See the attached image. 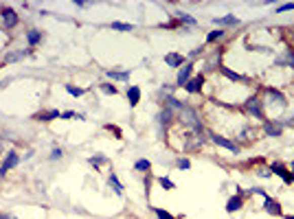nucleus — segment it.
Here are the masks:
<instances>
[{
    "label": "nucleus",
    "instance_id": "1",
    "mask_svg": "<svg viewBox=\"0 0 294 219\" xmlns=\"http://www.w3.org/2000/svg\"><path fill=\"white\" fill-rule=\"evenodd\" d=\"M262 101H264V108H270V105H272V108H277L279 112L288 108V97H285L281 90L272 88V85H266V88H264V99H262Z\"/></svg>",
    "mask_w": 294,
    "mask_h": 219
},
{
    "label": "nucleus",
    "instance_id": "2",
    "mask_svg": "<svg viewBox=\"0 0 294 219\" xmlns=\"http://www.w3.org/2000/svg\"><path fill=\"white\" fill-rule=\"evenodd\" d=\"M20 162H22V158H20V154L16 149H7L3 160H0V178H7V173L13 169L20 167Z\"/></svg>",
    "mask_w": 294,
    "mask_h": 219
},
{
    "label": "nucleus",
    "instance_id": "3",
    "mask_svg": "<svg viewBox=\"0 0 294 219\" xmlns=\"http://www.w3.org/2000/svg\"><path fill=\"white\" fill-rule=\"evenodd\" d=\"M206 138L213 143V145H217V147H222L226 151H231V154H242V147L235 143V141H231V138H226V136H219L215 134V132H211V129H206Z\"/></svg>",
    "mask_w": 294,
    "mask_h": 219
},
{
    "label": "nucleus",
    "instance_id": "4",
    "mask_svg": "<svg viewBox=\"0 0 294 219\" xmlns=\"http://www.w3.org/2000/svg\"><path fill=\"white\" fill-rule=\"evenodd\" d=\"M20 24V16L16 9L11 7H0V29H5L7 33L13 31Z\"/></svg>",
    "mask_w": 294,
    "mask_h": 219
},
{
    "label": "nucleus",
    "instance_id": "5",
    "mask_svg": "<svg viewBox=\"0 0 294 219\" xmlns=\"http://www.w3.org/2000/svg\"><path fill=\"white\" fill-rule=\"evenodd\" d=\"M244 110L248 112V114H250L252 118H257V121H264V118H266V112H264V101H262V99H259L257 95H252V97L246 99Z\"/></svg>",
    "mask_w": 294,
    "mask_h": 219
},
{
    "label": "nucleus",
    "instance_id": "6",
    "mask_svg": "<svg viewBox=\"0 0 294 219\" xmlns=\"http://www.w3.org/2000/svg\"><path fill=\"white\" fill-rule=\"evenodd\" d=\"M268 169H270V173H277L285 184H294V173H292V171H290L288 167H285V164H283L281 160L270 162V167H268Z\"/></svg>",
    "mask_w": 294,
    "mask_h": 219
},
{
    "label": "nucleus",
    "instance_id": "7",
    "mask_svg": "<svg viewBox=\"0 0 294 219\" xmlns=\"http://www.w3.org/2000/svg\"><path fill=\"white\" fill-rule=\"evenodd\" d=\"M176 121V112L173 110H169V108H160V112H158V116H156V123H158V132H160V136H163V129H167L169 125Z\"/></svg>",
    "mask_w": 294,
    "mask_h": 219
},
{
    "label": "nucleus",
    "instance_id": "8",
    "mask_svg": "<svg viewBox=\"0 0 294 219\" xmlns=\"http://www.w3.org/2000/svg\"><path fill=\"white\" fill-rule=\"evenodd\" d=\"M193 68H196V64H193L191 59L182 66V68H178V75H176V88H185V83L193 77Z\"/></svg>",
    "mask_w": 294,
    "mask_h": 219
},
{
    "label": "nucleus",
    "instance_id": "9",
    "mask_svg": "<svg viewBox=\"0 0 294 219\" xmlns=\"http://www.w3.org/2000/svg\"><path fill=\"white\" fill-rule=\"evenodd\" d=\"M283 125H281V121H264V134L266 136H270V138H281L283 136Z\"/></svg>",
    "mask_w": 294,
    "mask_h": 219
},
{
    "label": "nucleus",
    "instance_id": "10",
    "mask_svg": "<svg viewBox=\"0 0 294 219\" xmlns=\"http://www.w3.org/2000/svg\"><path fill=\"white\" fill-rule=\"evenodd\" d=\"M42 39H44V33L40 31V29H26L24 31V42H26V49H35L38 44H42Z\"/></svg>",
    "mask_w": 294,
    "mask_h": 219
},
{
    "label": "nucleus",
    "instance_id": "11",
    "mask_svg": "<svg viewBox=\"0 0 294 219\" xmlns=\"http://www.w3.org/2000/svg\"><path fill=\"white\" fill-rule=\"evenodd\" d=\"M31 55V49H13V51H7L3 62L5 64H16V62H22L24 57Z\"/></svg>",
    "mask_w": 294,
    "mask_h": 219
},
{
    "label": "nucleus",
    "instance_id": "12",
    "mask_svg": "<svg viewBox=\"0 0 294 219\" xmlns=\"http://www.w3.org/2000/svg\"><path fill=\"white\" fill-rule=\"evenodd\" d=\"M202 88H204V75H196V77H191L189 81L185 83L182 90L187 92V95H200Z\"/></svg>",
    "mask_w": 294,
    "mask_h": 219
},
{
    "label": "nucleus",
    "instance_id": "13",
    "mask_svg": "<svg viewBox=\"0 0 294 219\" xmlns=\"http://www.w3.org/2000/svg\"><path fill=\"white\" fill-rule=\"evenodd\" d=\"M264 210L268 215L272 217H283V210H281V204H279L275 197H270V195H266L264 197Z\"/></svg>",
    "mask_w": 294,
    "mask_h": 219
},
{
    "label": "nucleus",
    "instance_id": "14",
    "mask_svg": "<svg viewBox=\"0 0 294 219\" xmlns=\"http://www.w3.org/2000/svg\"><path fill=\"white\" fill-rule=\"evenodd\" d=\"M189 62L185 55H180V53H167L165 55V66H169V68H182V66Z\"/></svg>",
    "mask_w": 294,
    "mask_h": 219
},
{
    "label": "nucleus",
    "instance_id": "15",
    "mask_svg": "<svg viewBox=\"0 0 294 219\" xmlns=\"http://www.w3.org/2000/svg\"><path fill=\"white\" fill-rule=\"evenodd\" d=\"M213 24H215L217 29H224V26H229V29H235V26H239L242 22H239V18H235L233 13H229V16L215 18V20H213Z\"/></svg>",
    "mask_w": 294,
    "mask_h": 219
},
{
    "label": "nucleus",
    "instance_id": "16",
    "mask_svg": "<svg viewBox=\"0 0 294 219\" xmlns=\"http://www.w3.org/2000/svg\"><path fill=\"white\" fill-rule=\"evenodd\" d=\"M57 118H62V112L59 110H42L35 114V121H40V123H51V121H57Z\"/></svg>",
    "mask_w": 294,
    "mask_h": 219
},
{
    "label": "nucleus",
    "instance_id": "17",
    "mask_svg": "<svg viewBox=\"0 0 294 219\" xmlns=\"http://www.w3.org/2000/svg\"><path fill=\"white\" fill-rule=\"evenodd\" d=\"M125 95H128V101H130V108H136L138 103H141V88H138V85H128V92H125Z\"/></svg>",
    "mask_w": 294,
    "mask_h": 219
},
{
    "label": "nucleus",
    "instance_id": "18",
    "mask_svg": "<svg viewBox=\"0 0 294 219\" xmlns=\"http://www.w3.org/2000/svg\"><path fill=\"white\" fill-rule=\"evenodd\" d=\"M242 208H244V197H239V195L229 197V202H226V213L233 215V213H237V210H242Z\"/></svg>",
    "mask_w": 294,
    "mask_h": 219
},
{
    "label": "nucleus",
    "instance_id": "19",
    "mask_svg": "<svg viewBox=\"0 0 294 219\" xmlns=\"http://www.w3.org/2000/svg\"><path fill=\"white\" fill-rule=\"evenodd\" d=\"M219 72L229 79V81H233V83H244V81H248L246 77H242L239 72H235V70H231V68H226V66H219Z\"/></svg>",
    "mask_w": 294,
    "mask_h": 219
},
{
    "label": "nucleus",
    "instance_id": "20",
    "mask_svg": "<svg viewBox=\"0 0 294 219\" xmlns=\"http://www.w3.org/2000/svg\"><path fill=\"white\" fill-rule=\"evenodd\" d=\"M108 187L112 189V193L119 195V197H121V195H123V191H125V187L121 184V180H119V176H117V173H110V176H108Z\"/></svg>",
    "mask_w": 294,
    "mask_h": 219
},
{
    "label": "nucleus",
    "instance_id": "21",
    "mask_svg": "<svg viewBox=\"0 0 294 219\" xmlns=\"http://www.w3.org/2000/svg\"><path fill=\"white\" fill-rule=\"evenodd\" d=\"M90 164V167H95V171H99L103 167V164H108L110 162V158L108 156H103V154H95V156H88V160H86Z\"/></svg>",
    "mask_w": 294,
    "mask_h": 219
},
{
    "label": "nucleus",
    "instance_id": "22",
    "mask_svg": "<svg viewBox=\"0 0 294 219\" xmlns=\"http://www.w3.org/2000/svg\"><path fill=\"white\" fill-rule=\"evenodd\" d=\"M105 75H108L112 81H130V68L128 70H115L112 68V70L105 72Z\"/></svg>",
    "mask_w": 294,
    "mask_h": 219
},
{
    "label": "nucleus",
    "instance_id": "23",
    "mask_svg": "<svg viewBox=\"0 0 294 219\" xmlns=\"http://www.w3.org/2000/svg\"><path fill=\"white\" fill-rule=\"evenodd\" d=\"M224 37H226V29H213V31L206 33V44H215Z\"/></svg>",
    "mask_w": 294,
    "mask_h": 219
},
{
    "label": "nucleus",
    "instance_id": "24",
    "mask_svg": "<svg viewBox=\"0 0 294 219\" xmlns=\"http://www.w3.org/2000/svg\"><path fill=\"white\" fill-rule=\"evenodd\" d=\"M150 169H152L150 158H138V160L134 162V171H138V173H150Z\"/></svg>",
    "mask_w": 294,
    "mask_h": 219
},
{
    "label": "nucleus",
    "instance_id": "25",
    "mask_svg": "<svg viewBox=\"0 0 294 219\" xmlns=\"http://www.w3.org/2000/svg\"><path fill=\"white\" fill-rule=\"evenodd\" d=\"M150 210L154 215H156V219H180L176 215H171L169 210H165V208H156V206H150Z\"/></svg>",
    "mask_w": 294,
    "mask_h": 219
},
{
    "label": "nucleus",
    "instance_id": "26",
    "mask_svg": "<svg viewBox=\"0 0 294 219\" xmlns=\"http://www.w3.org/2000/svg\"><path fill=\"white\" fill-rule=\"evenodd\" d=\"M62 158H64V147L55 145V147L51 149V154H49V162H57V160H62Z\"/></svg>",
    "mask_w": 294,
    "mask_h": 219
},
{
    "label": "nucleus",
    "instance_id": "27",
    "mask_svg": "<svg viewBox=\"0 0 294 219\" xmlns=\"http://www.w3.org/2000/svg\"><path fill=\"white\" fill-rule=\"evenodd\" d=\"M64 88H66V92H68L70 97H75V99H79V97H84V95H86V90H84V88H77V85H72V83H66Z\"/></svg>",
    "mask_w": 294,
    "mask_h": 219
},
{
    "label": "nucleus",
    "instance_id": "28",
    "mask_svg": "<svg viewBox=\"0 0 294 219\" xmlns=\"http://www.w3.org/2000/svg\"><path fill=\"white\" fill-rule=\"evenodd\" d=\"M173 164H176V169H180V171L191 169V160H189V158H187V156H178V158H176V162H173Z\"/></svg>",
    "mask_w": 294,
    "mask_h": 219
},
{
    "label": "nucleus",
    "instance_id": "29",
    "mask_svg": "<svg viewBox=\"0 0 294 219\" xmlns=\"http://www.w3.org/2000/svg\"><path fill=\"white\" fill-rule=\"evenodd\" d=\"M176 18H178L180 24H189V26H196V24H198V20L193 18V16H189V13H178Z\"/></svg>",
    "mask_w": 294,
    "mask_h": 219
},
{
    "label": "nucleus",
    "instance_id": "30",
    "mask_svg": "<svg viewBox=\"0 0 294 219\" xmlns=\"http://www.w3.org/2000/svg\"><path fill=\"white\" fill-rule=\"evenodd\" d=\"M158 184H160V187H163L165 191H173V189H176V182H173L171 178H167V176H160V178H158Z\"/></svg>",
    "mask_w": 294,
    "mask_h": 219
},
{
    "label": "nucleus",
    "instance_id": "31",
    "mask_svg": "<svg viewBox=\"0 0 294 219\" xmlns=\"http://www.w3.org/2000/svg\"><path fill=\"white\" fill-rule=\"evenodd\" d=\"M99 88H101V92H105V95H112V97L119 95V88H117V85L112 83V81H105V83L99 85Z\"/></svg>",
    "mask_w": 294,
    "mask_h": 219
},
{
    "label": "nucleus",
    "instance_id": "32",
    "mask_svg": "<svg viewBox=\"0 0 294 219\" xmlns=\"http://www.w3.org/2000/svg\"><path fill=\"white\" fill-rule=\"evenodd\" d=\"M110 29L112 31H134V24H130V22H112Z\"/></svg>",
    "mask_w": 294,
    "mask_h": 219
},
{
    "label": "nucleus",
    "instance_id": "33",
    "mask_svg": "<svg viewBox=\"0 0 294 219\" xmlns=\"http://www.w3.org/2000/svg\"><path fill=\"white\" fill-rule=\"evenodd\" d=\"M219 57H222V53H213V55L209 57V62H206V70H213V68H215V64L222 66V64H219Z\"/></svg>",
    "mask_w": 294,
    "mask_h": 219
},
{
    "label": "nucleus",
    "instance_id": "34",
    "mask_svg": "<svg viewBox=\"0 0 294 219\" xmlns=\"http://www.w3.org/2000/svg\"><path fill=\"white\" fill-rule=\"evenodd\" d=\"M0 138H3V141L13 143V141H16V134H13V132H9V129H3V132H0Z\"/></svg>",
    "mask_w": 294,
    "mask_h": 219
},
{
    "label": "nucleus",
    "instance_id": "35",
    "mask_svg": "<svg viewBox=\"0 0 294 219\" xmlns=\"http://www.w3.org/2000/svg\"><path fill=\"white\" fill-rule=\"evenodd\" d=\"M285 11H294V3H285L277 7V13H285Z\"/></svg>",
    "mask_w": 294,
    "mask_h": 219
},
{
    "label": "nucleus",
    "instance_id": "36",
    "mask_svg": "<svg viewBox=\"0 0 294 219\" xmlns=\"http://www.w3.org/2000/svg\"><path fill=\"white\" fill-rule=\"evenodd\" d=\"M33 154H35V151H33V149L29 147V149H24L22 154H20V158H22V160H31V158H33Z\"/></svg>",
    "mask_w": 294,
    "mask_h": 219
},
{
    "label": "nucleus",
    "instance_id": "37",
    "mask_svg": "<svg viewBox=\"0 0 294 219\" xmlns=\"http://www.w3.org/2000/svg\"><path fill=\"white\" fill-rule=\"evenodd\" d=\"M75 114H77V112L66 110V112H62V118H64V121H68V118H75Z\"/></svg>",
    "mask_w": 294,
    "mask_h": 219
},
{
    "label": "nucleus",
    "instance_id": "38",
    "mask_svg": "<svg viewBox=\"0 0 294 219\" xmlns=\"http://www.w3.org/2000/svg\"><path fill=\"white\" fill-rule=\"evenodd\" d=\"M257 176H259V178H264V180H266V178H270L272 173H270V169H259V171H257Z\"/></svg>",
    "mask_w": 294,
    "mask_h": 219
},
{
    "label": "nucleus",
    "instance_id": "39",
    "mask_svg": "<svg viewBox=\"0 0 294 219\" xmlns=\"http://www.w3.org/2000/svg\"><path fill=\"white\" fill-rule=\"evenodd\" d=\"M0 219H18L13 213H5V210H0Z\"/></svg>",
    "mask_w": 294,
    "mask_h": 219
},
{
    "label": "nucleus",
    "instance_id": "40",
    "mask_svg": "<svg viewBox=\"0 0 294 219\" xmlns=\"http://www.w3.org/2000/svg\"><path fill=\"white\" fill-rule=\"evenodd\" d=\"M202 51H204V49H202V46H200V49H196V51H191V53H189V57L193 59V57H198V55H202Z\"/></svg>",
    "mask_w": 294,
    "mask_h": 219
},
{
    "label": "nucleus",
    "instance_id": "41",
    "mask_svg": "<svg viewBox=\"0 0 294 219\" xmlns=\"http://www.w3.org/2000/svg\"><path fill=\"white\" fill-rule=\"evenodd\" d=\"M0 156H5V143H3V138H0Z\"/></svg>",
    "mask_w": 294,
    "mask_h": 219
},
{
    "label": "nucleus",
    "instance_id": "42",
    "mask_svg": "<svg viewBox=\"0 0 294 219\" xmlns=\"http://www.w3.org/2000/svg\"><path fill=\"white\" fill-rule=\"evenodd\" d=\"M283 217H285V219H294V215H283Z\"/></svg>",
    "mask_w": 294,
    "mask_h": 219
}]
</instances>
